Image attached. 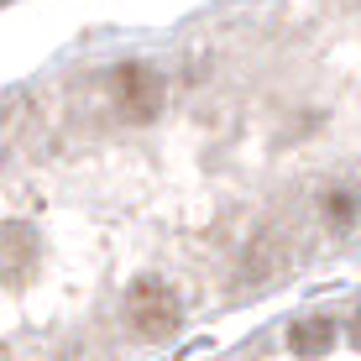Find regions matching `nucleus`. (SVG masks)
<instances>
[{"label": "nucleus", "mask_w": 361, "mask_h": 361, "mask_svg": "<svg viewBox=\"0 0 361 361\" xmlns=\"http://www.w3.org/2000/svg\"><path fill=\"white\" fill-rule=\"evenodd\" d=\"M126 309H131V325H136L142 341H173V335H178L183 309H178V293H173L163 278H136Z\"/></svg>", "instance_id": "1"}, {"label": "nucleus", "mask_w": 361, "mask_h": 361, "mask_svg": "<svg viewBox=\"0 0 361 361\" xmlns=\"http://www.w3.org/2000/svg\"><path fill=\"white\" fill-rule=\"evenodd\" d=\"M116 105L136 126L157 121V110H163V84H157V73L147 63H121L116 68Z\"/></svg>", "instance_id": "2"}, {"label": "nucleus", "mask_w": 361, "mask_h": 361, "mask_svg": "<svg viewBox=\"0 0 361 361\" xmlns=\"http://www.w3.org/2000/svg\"><path fill=\"white\" fill-rule=\"evenodd\" d=\"M330 341H335V319H325V314H314V319H304V325H293V351L319 356V351H330Z\"/></svg>", "instance_id": "3"}, {"label": "nucleus", "mask_w": 361, "mask_h": 361, "mask_svg": "<svg viewBox=\"0 0 361 361\" xmlns=\"http://www.w3.org/2000/svg\"><path fill=\"white\" fill-rule=\"evenodd\" d=\"M325 215L335 220V226L356 220V194H345V189H330V194H325Z\"/></svg>", "instance_id": "4"}, {"label": "nucleus", "mask_w": 361, "mask_h": 361, "mask_svg": "<svg viewBox=\"0 0 361 361\" xmlns=\"http://www.w3.org/2000/svg\"><path fill=\"white\" fill-rule=\"evenodd\" d=\"M351 330H356V341H361V309H356V325H351Z\"/></svg>", "instance_id": "5"}]
</instances>
